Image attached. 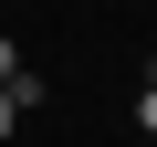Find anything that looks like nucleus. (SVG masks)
<instances>
[{"instance_id":"1","label":"nucleus","mask_w":157,"mask_h":147,"mask_svg":"<svg viewBox=\"0 0 157 147\" xmlns=\"http://www.w3.org/2000/svg\"><path fill=\"white\" fill-rule=\"evenodd\" d=\"M136 126L157 137V63H147V95H136Z\"/></svg>"},{"instance_id":"2","label":"nucleus","mask_w":157,"mask_h":147,"mask_svg":"<svg viewBox=\"0 0 157 147\" xmlns=\"http://www.w3.org/2000/svg\"><path fill=\"white\" fill-rule=\"evenodd\" d=\"M11 74H21V42H11V32H0V84H11Z\"/></svg>"},{"instance_id":"3","label":"nucleus","mask_w":157,"mask_h":147,"mask_svg":"<svg viewBox=\"0 0 157 147\" xmlns=\"http://www.w3.org/2000/svg\"><path fill=\"white\" fill-rule=\"evenodd\" d=\"M11 126H21V105H11V95H0V147H11Z\"/></svg>"}]
</instances>
